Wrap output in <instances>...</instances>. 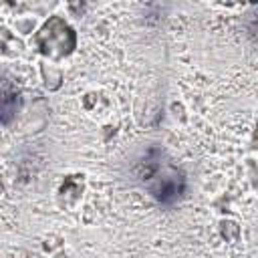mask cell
Wrapping results in <instances>:
<instances>
[{"label": "cell", "instance_id": "obj_1", "mask_svg": "<svg viewBox=\"0 0 258 258\" xmlns=\"http://www.w3.org/2000/svg\"><path fill=\"white\" fill-rule=\"evenodd\" d=\"M137 177L145 189L161 204L177 202L185 191L183 173L165 159L163 151L149 149L137 163Z\"/></svg>", "mask_w": 258, "mask_h": 258}]
</instances>
